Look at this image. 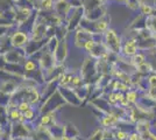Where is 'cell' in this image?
<instances>
[{
  "label": "cell",
  "instance_id": "obj_1",
  "mask_svg": "<svg viewBox=\"0 0 156 140\" xmlns=\"http://www.w3.org/2000/svg\"><path fill=\"white\" fill-rule=\"evenodd\" d=\"M105 46L110 53L117 54L121 50V40L113 29H107L104 33Z\"/></svg>",
  "mask_w": 156,
  "mask_h": 140
},
{
  "label": "cell",
  "instance_id": "obj_2",
  "mask_svg": "<svg viewBox=\"0 0 156 140\" xmlns=\"http://www.w3.org/2000/svg\"><path fill=\"white\" fill-rule=\"evenodd\" d=\"M84 15H85V9L83 6H79V7H73L71 9V12L69 13L68 15V29L71 31V29H75L77 28L78 26H80V22L82 20L84 19Z\"/></svg>",
  "mask_w": 156,
  "mask_h": 140
},
{
  "label": "cell",
  "instance_id": "obj_3",
  "mask_svg": "<svg viewBox=\"0 0 156 140\" xmlns=\"http://www.w3.org/2000/svg\"><path fill=\"white\" fill-rule=\"evenodd\" d=\"M35 11V8H29V7H20L16 6L14 7V22L18 23V26H21L22 23H25L27 20L30 19Z\"/></svg>",
  "mask_w": 156,
  "mask_h": 140
},
{
  "label": "cell",
  "instance_id": "obj_4",
  "mask_svg": "<svg viewBox=\"0 0 156 140\" xmlns=\"http://www.w3.org/2000/svg\"><path fill=\"white\" fill-rule=\"evenodd\" d=\"M73 8L72 5L70 4L69 0H55V5H54V12L56 14L61 15L63 19L68 18L69 13L71 12Z\"/></svg>",
  "mask_w": 156,
  "mask_h": 140
},
{
  "label": "cell",
  "instance_id": "obj_5",
  "mask_svg": "<svg viewBox=\"0 0 156 140\" xmlns=\"http://www.w3.org/2000/svg\"><path fill=\"white\" fill-rule=\"evenodd\" d=\"M28 42H29V36L26 32L16 31L11 36V45L14 48H23L25 46H27Z\"/></svg>",
  "mask_w": 156,
  "mask_h": 140
},
{
  "label": "cell",
  "instance_id": "obj_6",
  "mask_svg": "<svg viewBox=\"0 0 156 140\" xmlns=\"http://www.w3.org/2000/svg\"><path fill=\"white\" fill-rule=\"evenodd\" d=\"M94 35L96 34L87 31V29H84L82 27H79L77 32H76V36H75V43L76 46L79 47V48H83L84 45L91 39H94Z\"/></svg>",
  "mask_w": 156,
  "mask_h": 140
},
{
  "label": "cell",
  "instance_id": "obj_7",
  "mask_svg": "<svg viewBox=\"0 0 156 140\" xmlns=\"http://www.w3.org/2000/svg\"><path fill=\"white\" fill-rule=\"evenodd\" d=\"M106 11H107L106 4H101V5L94 7V8H92V9L85 11L84 18H86L87 20H90V21H97V20H99L100 18L104 16L105 14H106Z\"/></svg>",
  "mask_w": 156,
  "mask_h": 140
},
{
  "label": "cell",
  "instance_id": "obj_8",
  "mask_svg": "<svg viewBox=\"0 0 156 140\" xmlns=\"http://www.w3.org/2000/svg\"><path fill=\"white\" fill-rule=\"evenodd\" d=\"M121 52L124 53V55L126 56H134L137 53V42L136 39H129L125 42L124 47L121 48Z\"/></svg>",
  "mask_w": 156,
  "mask_h": 140
},
{
  "label": "cell",
  "instance_id": "obj_9",
  "mask_svg": "<svg viewBox=\"0 0 156 140\" xmlns=\"http://www.w3.org/2000/svg\"><path fill=\"white\" fill-rule=\"evenodd\" d=\"M144 60H146V57H144V55L141 53H136L134 56H132V62H133L134 64H136V67L140 66V64H142V63H144Z\"/></svg>",
  "mask_w": 156,
  "mask_h": 140
},
{
  "label": "cell",
  "instance_id": "obj_10",
  "mask_svg": "<svg viewBox=\"0 0 156 140\" xmlns=\"http://www.w3.org/2000/svg\"><path fill=\"white\" fill-rule=\"evenodd\" d=\"M118 121V118L115 116H113V114H111V116H107V117H105L104 119L101 120V124L104 125V126H110L112 124H115Z\"/></svg>",
  "mask_w": 156,
  "mask_h": 140
},
{
  "label": "cell",
  "instance_id": "obj_11",
  "mask_svg": "<svg viewBox=\"0 0 156 140\" xmlns=\"http://www.w3.org/2000/svg\"><path fill=\"white\" fill-rule=\"evenodd\" d=\"M125 4L127 5V7L128 8H130V9H133V11H136V9H139L140 8V1H137V0H126L125 1Z\"/></svg>",
  "mask_w": 156,
  "mask_h": 140
},
{
  "label": "cell",
  "instance_id": "obj_12",
  "mask_svg": "<svg viewBox=\"0 0 156 140\" xmlns=\"http://www.w3.org/2000/svg\"><path fill=\"white\" fill-rule=\"evenodd\" d=\"M113 90H120V91H128V85L126 83H121L119 81H115L113 83Z\"/></svg>",
  "mask_w": 156,
  "mask_h": 140
},
{
  "label": "cell",
  "instance_id": "obj_13",
  "mask_svg": "<svg viewBox=\"0 0 156 140\" xmlns=\"http://www.w3.org/2000/svg\"><path fill=\"white\" fill-rule=\"evenodd\" d=\"M96 46H97V41L94 40V39H91V40H89L87 42H86V43H85L83 48H84L86 52L91 53L92 50L94 49V47H96Z\"/></svg>",
  "mask_w": 156,
  "mask_h": 140
},
{
  "label": "cell",
  "instance_id": "obj_14",
  "mask_svg": "<svg viewBox=\"0 0 156 140\" xmlns=\"http://www.w3.org/2000/svg\"><path fill=\"white\" fill-rule=\"evenodd\" d=\"M23 67H25V70H26V71L30 73V71H34V70H35L36 66H35V63H34L33 61H27Z\"/></svg>",
  "mask_w": 156,
  "mask_h": 140
},
{
  "label": "cell",
  "instance_id": "obj_15",
  "mask_svg": "<svg viewBox=\"0 0 156 140\" xmlns=\"http://www.w3.org/2000/svg\"><path fill=\"white\" fill-rule=\"evenodd\" d=\"M29 109H30V104L28 102H22V103H20L19 106H18V110H19L20 112H26L27 110H29Z\"/></svg>",
  "mask_w": 156,
  "mask_h": 140
},
{
  "label": "cell",
  "instance_id": "obj_16",
  "mask_svg": "<svg viewBox=\"0 0 156 140\" xmlns=\"http://www.w3.org/2000/svg\"><path fill=\"white\" fill-rule=\"evenodd\" d=\"M126 98L128 99V102L129 103H133V102H135L137 98V95L135 91H128L127 92V95H126Z\"/></svg>",
  "mask_w": 156,
  "mask_h": 140
},
{
  "label": "cell",
  "instance_id": "obj_17",
  "mask_svg": "<svg viewBox=\"0 0 156 140\" xmlns=\"http://www.w3.org/2000/svg\"><path fill=\"white\" fill-rule=\"evenodd\" d=\"M72 80V76L70 75H63V77H62V80H61V84L62 85H66L68 83H70Z\"/></svg>",
  "mask_w": 156,
  "mask_h": 140
},
{
  "label": "cell",
  "instance_id": "obj_18",
  "mask_svg": "<svg viewBox=\"0 0 156 140\" xmlns=\"http://www.w3.org/2000/svg\"><path fill=\"white\" fill-rule=\"evenodd\" d=\"M117 138L119 140H125L128 138V134L126 133V132H122V131H119L117 133Z\"/></svg>",
  "mask_w": 156,
  "mask_h": 140
},
{
  "label": "cell",
  "instance_id": "obj_19",
  "mask_svg": "<svg viewBox=\"0 0 156 140\" xmlns=\"http://www.w3.org/2000/svg\"><path fill=\"white\" fill-rule=\"evenodd\" d=\"M20 114H21V112H20L19 110H13V111L11 112V118L14 120H18L20 117Z\"/></svg>",
  "mask_w": 156,
  "mask_h": 140
},
{
  "label": "cell",
  "instance_id": "obj_20",
  "mask_svg": "<svg viewBox=\"0 0 156 140\" xmlns=\"http://www.w3.org/2000/svg\"><path fill=\"white\" fill-rule=\"evenodd\" d=\"M49 121H50V113L44 114V116L41 118V124H42V125H47Z\"/></svg>",
  "mask_w": 156,
  "mask_h": 140
},
{
  "label": "cell",
  "instance_id": "obj_21",
  "mask_svg": "<svg viewBox=\"0 0 156 140\" xmlns=\"http://www.w3.org/2000/svg\"><path fill=\"white\" fill-rule=\"evenodd\" d=\"M23 114H25V117H26V119H32L33 117H34V111L33 110H27L26 112H23Z\"/></svg>",
  "mask_w": 156,
  "mask_h": 140
},
{
  "label": "cell",
  "instance_id": "obj_22",
  "mask_svg": "<svg viewBox=\"0 0 156 140\" xmlns=\"http://www.w3.org/2000/svg\"><path fill=\"white\" fill-rule=\"evenodd\" d=\"M149 84L151 88H156V75L149 77Z\"/></svg>",
  "mask_w": 156,
  "mask_h": 140
},
{
  "label": "cell",
  "instance_id": "obj_23",
  "mask_svg": "<svg viewBox=\"0 0 156 140\" xmlns=\"http://www.w3.org/2000/svg\"><path fill=\"white\" fill-rule=\"evenodd\" d=\"M71 83H72V85L77 87V85H79V84H80V78H79L78 76H75V77H72Z\"/></svg>",
  "mask_w": 156,
  "mask_h": 140
},
{
  "label": "cell",
  "instance_id": "obj_24",
  "mask_svg": "<svg viewBox=\"0 0 156 140\" xmlns=\"http://www.w3.org/2000/svg\"><path fill=\"white\" fill-rule=\"evenodd\" d=\"M108 102H110L111 104H114V103L117 102V99H115V93L114 92L110 93V96H108Z\"/></svg>",
  "mask_w": 156,
  "mask_h": 140
},
{
  "label": "cell",
  "instance_id": "obj_25",
  "mask_svg": "<svg viewBox=\"0 0 156 140\" xmlns=\"http://www.w3.org/2000/svg\"><path fill=\"white\" fill-rule=\"evenodd\" d=\"M124 93H122V91H120V92H117L115 93V99H117V102H120V100L124 98Z\"/></svg>",
  "mask_w": 156,
  "mask_h": 140
},
{
  "label": "cell",
  "instance_id": "obj_26",
  "mask_svg": "<svg viewBox=\"0 0 156 140\" xmlns=\"http://www.w3.org/2000/svg\"><path fill=\"white\" fill-rule=\"evenodd\" d=\"M129 140H141L140 139V135L136 133H133L129 135Z\"/></svg>",
  "mask_w": 156,
  "mask_h": 140
},
{
  "label": "cell",
  "instance_id": "obj_27",
  "mask_svg": "<svg viewBox=\"0 0 156 140\" xmlns=\"http://www.w3.org/2000/svg\"><path fill=\"white\" fill-rule=\"evenodd\" d=\"M29 1H30L33 5H34V7H35L36 9H39V2H40V0H29Z\"/></svg>",
  "mask_w": 156,
  "mask_h": 140
},
{
  "label": "cell",
  "instance_id": "obj_28",
  "mask_svg": "<svg viewBox=\"0 0 156 140\" xmlns=\"http://www.w3.org/2000/svg\"><path fill=\"white\" fill-rule=\"evenodd\" d=\"M120 103H121V105H124V106H126V105H128V103H129V102H128V99H127L126 97H124L122 99L120 100Z\"/></svg>",
  "mask_w": 156,
  "mask_h": 140
},
{
  "label": "cell",
  "instance_id": "obj_29",
  "mask_svg": "<svg viewBox=\"0 0 156 140\" xmlns=\"http://www.w3.org/2000/svg\"><path fill=\"white\" fill-rule=\"evenodd\" d=\"M61 140H70V138H69L66 134H63V135L61 137Z\"/></svg>",
  "mask_w": 156,
  "mask_h": 140
},
{
  "label": "cell",
  "instance_id": "obj_30",
  "mask_svg": "<svg viewBox=\"0 0 156 140\" xmlns=\"http://www.w3.org/2000/svg\"><path fill=\"white\" fill-rule=\"evenodd\" d=\"M98 1H99L100 4H106V2L108 1V0H98Z\"/></svg>",
  "mask_w": 156,
  "mask_h": 140
},
{
  "label": "cell",
  "instance_id": "obj_31",
  "mask_svg": "<svg viewBox=\"0 0 156 140\" xmlns=\"http://www.w3.org/2000/svg\"><path fill=\"white\" fill-rule=\"evenodd\" d=\"M51 140H61V138H57V137H54Z\"/></svg>",
  "mask_w": 156,
  "mask_h": 140
},
{
  "label": "cell",
  "instance_id": "obj_32",
  "mask_svg": "<svg viewBox=\"0 0 156 140\" xmlns=\"http://www.w3.org/2000/svg\"><path fill=\"white\" fill-rule=\"evenodd\" d=\"M117 1H119V2H125L126 0H117Z\"/></svg>",
  "mask_w": 156,
  "mask_h": 140
},
{
  "label": "cell",
  "instance_id": "obj_33",
  "mask_svg": "<svg viewBox=\"0 0 156 140\" xmlns=\"http://www.w3.org/2000/svg\"><path fill=\"white\" fill-rule=\"evenodd\" d=\"M85 1H86V0H82V2H83V4H84Z\"/></svg>",
  "mask_w": 156,
  "mask_h": 140
},
{
  "label": "cell",
  "instance_id": "obj_34",
  "mask_svg": "<svg viewBox=\"0 0 156 140\" xmlns=\"http://www.w3.org/2000/svg\"><path fill=\"white\" fill-rule=\"evenodd\" d=\"M13 1H14V2H16V1H18V0H13Z\"/></svg>",
  "mask_w": 156,
  "mask_h": 140
},
{
  "label": "cell",
  "instance_id": "obj_35",
  "mask_svg": "<svg viewBox=\"0 0 156 140\" xmlns=\"http://www.w3.org/2000/svg\"><path fill=\"white\" fill-rule=\"evenodd\" d=\"M108 1H111V0H108Z\"/></svg>",
  "mask_w": 156,
  "mask_h": 140
}]
</instances>
